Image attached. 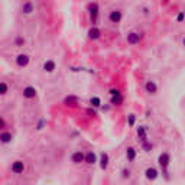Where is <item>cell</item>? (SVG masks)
<instances>
[{
	"instance_id": "1",
	"label": "cell",
	"mask_w": 185,
	"mask_h": 185,
	"mask_svg": "<svg viewBox=\"0 0 185 185\" xmlns=\"http://www.w3.org/2000/svg\"><path fill=\"white\" fill-rule=\"evenodd\" d=\"M12 171L14 174H22L25 171V163L22 161H16L13 162V165H12Z\"/></svg>"
},
{
	"instance_id": "2",
	"label": "cell",
	"mask_w": 185,
	"mask_h": 185,
	"mask_svg": "<svg viewBox=\"0 0 185 185\" xmlns=\"http://www.w3.org/2000/svg\"><path fill=\"white\" fill-rule=\"evenodd\" d=\"M110 22L111 23H119L120 20H122V12L120 10H113L111 13H110Z\"/></svg>"
},
{
	"instance_id": "3",
	"label": "cell",
	"mask_w": 185,
	"mask_h": 185,
	"mask_svg": "<svg viewBox=\"0 0 185 185\" xmlns=\"http://www.w3.org/2000/svg\"><path fill=\"white\" fill-rule=\"evenodd\" d=\"M169 161H171V158H169L168 153H162L161 156H159V159H158V162H159V165L162 168H166V166L169 165Z\"/></svg>"
},
{
	"instance_id": "4",
	"label": "cell",
	"mask_w": 185,
	"mask_h": 185,
	"mask_svg": "<svg viewBox=\"0 0 185 185\" xmlns=\"http://www.w3.org/2000/svg\"><path fill=\"white\" fill-rule=\"evenodd\" d=\"M16 64L19 66H26L29 64V57L28 55H18V58H16Z\"/></svg>"
},
{
	"instance_id": "5",
	"label": "cell",
	"mask_w": 185,
	"mask_h": 185,
	"mask_svg": "<svg viewBox=\"0 0 185 185\" xmlns=\"http://www.w3.org/2000/svg\"><path fill=\"white\" fill-rule=\"evenodd\" d=\"M84 162H87L88 165H94L95 162H97L95 153H94V152H88L87 155H84Z\"/></svg>"
},
{
	"instance_id": "6",
	"label": "cell",
	"mask_w": 185,
	"mask_h": 185,
	"mask_svg": "<svg viewBox=\"0 0 185 185\" xmlns=\"http://www.w3.org/2000/svg\"><path fill=\"white\" fill-rule=\"evenodd\" d=\"M36 95V90L33 87H26L23 90V97L25 99H33Z\"/></svg>"
},
{
	"instance_id": "7",
	"label": "cell",
	"mask_w": 185,
	"mask_h": 185,
	"mask_svg": "<svg viewBox=\"0 0 185 185\" xmlns=\"http://www.w3.org/2000/svg\"><path fill=\"white\" fill-rule=\"evenodd\" d=\"M145 174H146V178H147V179H152V181H153V179H156L158 175H159V174H158V171L155 169V168H147Z\"/></svg>"
},
{
	"instance_id": "8",
	"label": "cell",
	"mask_w": 185,
	"mask_h": 185,
	"mask_svg": "<svg viewBox=\"0 0 185 185\" xmlns=\"http://www.w3.org/2000/svg\"><path fill=\"white\" fill-rule=\"evenodd\" d=\"M139 39H140V35H139V33H136V32H132V33H129V35H127V42L132 43V45L138 43Z\"/></svg>"
},
{
	"instance_id": "9",
	"label": "cell",
	"mask_w": 185,
	"mask_h": 185,
	"mask_svg": "<svg viewBox=\"0 0 185 185\" xmlns=\"http://www.w3.org/2000/svg\"><path fill=\"white\" fill-rule=\"evenodd\" d=\"M71 159H72L74 163H81V162H84V153L82 152H74Z\"/></svg>"
},
{
	"instance_id": "10",
	"label": "cell",
	"mask_w": 185,
	"mask_h": 185,
	"mask_svg": "<svg viewBox=\"0 0 185 185\" xmlns=\"http://www.w3.org/2000/svg\"><path fill=\"white\" fill-rule=\"evenodd\" d=\"M145 87H146V91L149 93V94H155V93L158 91V87H156V84H155L153 81H147Z\"/></svg>"
},
{
	"instance_id": "11",
	"label": "cell",
	"mask_w": 185,
	"mask_h": 185,
	"mask_svg": "<svg viewBox=\"0 0 185 185\" xmlns=\"http://www.w3.org/2000/svg\"><path fill=\"white\" fill-rule=\"evenodd\" d=\"M100 166H101V169H106V168L109 166V155H107V153H101Z\"/></svg>"
},
{
	"instance_id": "12",
	"label": "cell",
	"mask_w": 185,
	"mask_h": 185,
	"mask_svg": "<svg viewBox=\"0 0 185 185\" xmlns=\"http://www.w3.org/2000/svg\"><path fill=\"white\" fill-rule=\"evenodd\" d=\"M100 35H101V32H100L97 28H91L90 30H88V38L90 39H99Z\"/></svg>"
},
{
	"instance_id": "13",
	"label": "cell",
	"mask_w": 185,
	"mask_h": 185,
	"mask_svg": "<svg viewBox=\"0 0 185 185\" xmlns=\"http://www.w3.org/2000/svg\"><path fill=\"white\" fill-rule=\"evenodd\" d=\"M22 12L26 14L32 13L33 12V5L30 3V2H26V3H23V6H22Z\"/></svg>"
},
{
	"instance_id": "14",
	"label": "cell",
	"mask_w": 185,
	"mask_h": 185,
	"mask_svg": "<svg viewBox=\"0 0 185 185\" xmlns=\"http://www.w3.org/2000/svg\"><path fill=\"white\" fill-rule=\"evenodd\" d=\"M43 70L46 72H52L54 70H55V62L54 61H46L45 64H43Z\"/></svg>"
},
{
	"instance_id": "15",
	"label": "cell",
	"mask_w": 185,
	"mask_h": 185,
	"mask_svg": "<svg viewBox=\"0 0 185 185\" xmlns=\"http://www.w3.org/2000/svg\"><path fill=\"white\" fill-rule=\"evenodd\" d=\"M97 13H99V6H97V3H93V5L90 6V14L94 20H95V18H97Z\"/></svg>"
},
{
	"instance_id": "16",
	"label": "cell",
	"mask_w": 185,
	"mask_h": 185,
	"mask_svg": "<svg viewBox=\"0 0 185 185\" xmlns=\"http://www.w3.org/2000/svg\"><path fill=\"white\" fill-rule=\"evenodd\" d=\"M126 156H127V161H133V159L136 158V151H135L133 147H127V151H126Z\"/></svg>"
},
{
	"instance_id": "17",
	"label": "cell",
	"mask_w": 185,
	"mask_h": 185,
	"mask_svg": "<svg viewBox=\"0 0 185 185\" xmlns=\"http://www.w3.org/2000/svg\"><path fill=\"white\" fill-rule=\"evenodd\" d=\"M0 140H2V142L3 143H9L10 140H12V135H10V133H2V135H0Z\"/></svg>"
},
{
	"instance_id": "18",
	"label": "cell",
	"mask_w": 185,
	"mask_h": 185,
	"mask_svg": "<svg viewBox=\"0 0 185 185\" xmlns=\"http://www.w3.org/2000/svg\"><path fill=\"white\" fill-rule=\"evenodd\" d=\"M138 136L142 139V140H145V139H146V129L143 127V126H140V127L138 129Z\"/></svg>"
},
{
	"instance_id": "19",
	"label": "cell",
	"mask_w": 185,
	"mask_h": 185,
	"mask_svg": "<svg viewBox=\"0 0 185 185\" xmlns=\"http://www.w3.org/2000/svg\"><path fill=\"white\" fill-rule=\"evenodd\" d=\"M7 93V84L6 82H0V95H3Z\"/></svg>"
},
{
	"instance_id": "20",
	"label": "cell",
	"mask_w": 185,
	"mask_h": 185,
	"mask_svg": "<svg viewBox=\"0 0 185 185\" xmlns=\"http://www.w3.org/2000/svg\"><path fill=\"white\" fill-rule=\"evenodd\" d=\"M90 103H91V104H93V106H94V107H99V106H100V103H101V101H100V99H99V97H93V99L90 100Z\"/></svg>"
},
{
	"instance_id": "21",
	"label": "cell",
	"mask_w": 185,
	"mask_h": 185,
	"mask_svg": "<svg viewBox=\"0 0 185 185\" xmlns=\"http://www.w3.org/2000/svg\"><path fill=\"white\" fill-rule=\"evenodd\" d=\"M135 120H136L135 114H129V124H130V126H133V124H135Z\"/></svg>"
},
{
	"instance_id": "22",
	"label": "cell",
	"mask_w": 185,
	"mask_h": 185,
	"mask_svg": "<svg viewBox=\"0 0 185 185\" xmlns=\"http://www.w3.org/2000/svg\"><path fill=\"white\" fill-rule=\"evenodd\" d=\"M75 101H77L75 97H66V99H65V103H66V104H68V103H75Z\"/></svg>"
},
{
	"instance_id": "23",
	"label": "cell",
	"mask_w": 185,
	"mask_h": 185,
	"mask_svg": "<svg viewBox=\"0 0 185 185\" xmlns=\"http://www.w3.org/2000/svg\"><path fill=\"white\" fill-rule=\"evenodd\" d=\"M143 149H145V151H151V149H152V145H151V143H145V145H143Z\"/></svg>"
},
{
	"instance_id": "24",
	"label": "cell",
	"mask_w": 185,
	"mask_h": 185,
	"mask_svg": "<svg viewBox=\"0 0 185 185\" xmlns=\"http://www.w3.org/2000/svg\"><path fill=\"white\" fill-rule=\"evenodd\" d=\"M25 42V41H23V39H22V38H20V36H19V38H18V39H16V45H22V43H23Z\"/></svg>"
},
{
	"instance_id": "25",
	"label": "cell",
	"mask_w": 185,
	"mask_h": 185,
	"mask_svg": "<svg viewBox=\"0 0 185 185\" xmlns=\"http://www.w3.org/2000/svg\"><path fill=\"white\" fill-rule=\"evenodd\" d=\"M110 94L111 95H120V93H119V90H111L110 91Z\"/></svg>"
},
{
	"instance_id": "26",
	"label": "cell",
	"mask_w": 185,
	"mask_h": 185,
	"mask_svg": "<svg viewBox=\"0 0 185 185\" xmlns=\"http://www.w3.org/2000/svg\"><path fill=\"white\" fill-rule=\"evenodd\" d=\"M182 20H184V13L181 12V13L178 14V22H182Z\"/></svg>"
},
{
	"instance_id": "27",
	"label": "cell",
	"mask_w": 185,
	"mask_h": 185,
	"mask_svg": "<svg viewBox=\"0 0 185 185\" xmlns=\"http://www.w3.org/2000/svg\"><path fill=\"white\" fill-rule=\"evenodd\" d=\"M3 127H5V120L0 117V129H3Z\"/></svg>"
},
{
	"instance_id": "28",
	"label": "cell",
	"mask_w": 185,
	"mask_h": 185,
	"mask_svg": "<svg viewBox=\"0 0 185 185\" xmlns=\"http://www.w3.org/2000/svg\"><path fill=\"white\" fill-rule=\"evenodd\" d=\"M129 174H130L129 171H123V176H124V178H126V176H129Z\"/></svg>"
}]
</instances>
